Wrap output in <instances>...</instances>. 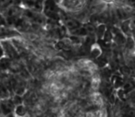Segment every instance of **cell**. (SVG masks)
<instances>
[{"instance_id": "cell-2", "label": "cell", "mask_w": 135, "mask_h": 117, "mask_svg": "<svg viewBox=\"0 0 135 117\" xmlns=\"http://www.w3.org/2000/svg\"><path fill=\"white\" fill-rule=\"evenodd\" d=\"M17 114H20V115H23L25 114V110H24L23 107H18V110H17Z\"/></svg>"}, {"instance_id": "cell-3", "label": "cell", "mask_w": 135, "mask_h": 117, "mask_svg": "<svg viewBox=\"0 0 135 117\" xmlns=\"http://www.w3.org/2000/svg\"><path fill=\"white\" fill-rule=\"evenodd\" d=\"M4 23H5V20H4L3 17L0 15V27H1L2 25H4Z\"/></svg>"}, {"instance_id": "cell-1", "label": "cell", "mask_w": 135, "mask_h": 117, "mask_svg": "<svg viewBox=\"0 0 135 117\" xmlns=\"http://www.w3.org/2000/svg\"><path fill=\"white\" fill-rule=\"evenodd\" d=\"M15 2V0H0V9L8 7Z\"/></svg>"}]
</instances>
